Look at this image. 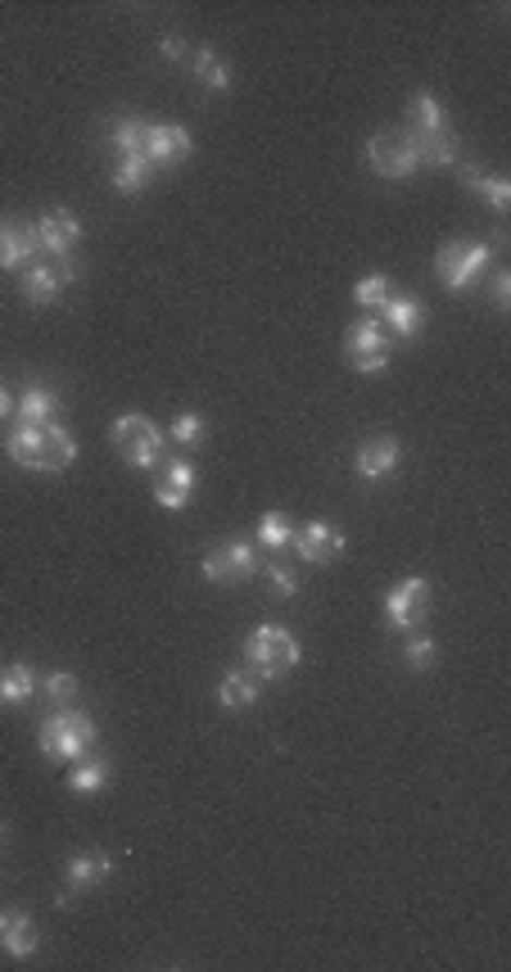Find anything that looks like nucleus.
I'll return each mask as SVG.
<instances>
[{"label":"nucleus","mask_w":511,"mask_h":972,"mask_svg":"<svg viewBox=\"0 0 511 972\" xmlns=\"http://www.w3.org/2000/svg\"><path fill=\"white\" fill-rule=\"evenodd\" d=\"M33 696H37L33 665L14 660V665H5V670H0V706H23V702H33Z\"/></svg>","instance_id":"nucleus-22"},{"label":"nucleus","mask_w":511,"mask_h":972,"mask_svg":"<svg viewBox=\"0 0 511 972\" xmlns=\"http://www.w3.org/2000/svg\"><path fill=\"white\" fill-rule=\"evenodd\" d=\"M385 616H389V624H394V629L416 633L421 624H426V616H430V584L421 580V574L394 584L385 593Z\"/></svg>","instance_id":"nucleus-9"},{"label":"nucleus","mask_w":511,"mask_h":972,"mask_svg":"<svg viewBox=\"0 0 511 972\" xmlns=\"http://www.w3.org/2000/svg\"><path fill=\"white\" fill-rule=\"evenodd\" d=\"M149 177H155V168H149L145 159H118L113 163V191L118 195H141Z\"/></svg>","instance_id":"nucleus-28"},{"label":"nucleus","mask_w":511,"mask_h":972,"mask_svg":"<svg viewBox=\"0 0 511 972\" xmlns=\"http://www.w3.org/2000/svg\"><path fill=\"white\" fill-rule=\"evenodd\" d=\"M41 245H37V227L33 222H5L0 218V267L14 271V267H27L37 263Z\"/></svg>","instance_id":"nucleus-16"},{"label":"nucleus","mask_w":511,"mask_h":972,"mask_svg":"<svg viewBox=\"0 0 511 972\" xmlns=\"http://www.w3.org/2000/svg\"><path fill=\"white\" fill-rule=\"evenodd\" d=\"M353 299L363 303V308H385V299H389V281L380 277V271H376V277H363V281L353 285Z\"/></svg>","instance_id":"nucleus-31"},{"label":"nucleus","mask_w":511,"mask_h":972,"mask_svg":"<svg viewBox=\"0 0 511 972\" xmlns=\"http://www.w3.org/2000/svg\"><path fill=\"white\" fill-rule=\"evenodd\" d=\"M489 258H494V245H485V240H453V245H443L439 254H435V271H439V281L453 290V294H462V290H471L475 285V277L489 267Z\"/></svg>","instance_id":"nucleus-5"},{"label":"nucleus","mask_w":511,"mask_h":972,"mask_svg":"<svg viewBox=\"0 0 511 972\" xmlns=\"http://www.w3.org/2000/svg\"><path fill=\"white\" fill-rule=\"evenodd\" d=\"M41 692L50 696V702H54V706H69V702H73V696H77V679H73L69 670H50V675L41 679Z\"/></svg>","instance_id":"nucleus-30"},{"label":"nucleus","mask_w":511,"mask_h":972,"mask_svg":"<svg viewBox=\"0 0 511 972\" xmlns=\"http://www.w3.org/2000/svg\"><path fill=\"white\" fill-rule=\"evenodd\" d=\"M380 313L394 326V336H403V340H416L421 326H426V308H421V299H412V294H389Z\"/></svg>","instance_id":"nucleus-19"},{"label":"nucleus","mask_w":511,"mask_h":972,"mask_svg":"<svg viewBox=\"0 0 511 972\" xmlns=\"http://www.w3.org/2000/svg\"><path fill=\"white\" fill-rule=\"evenodd\" d=\"M37 946H41L37 923L27 919L23 909H0V950L23 963V959H33V955H37Z\"/></svg>","instance_id":"nucleus-15"},{"label":"nucleus","mask_w":511,"mask_h":972,"mask_svg":"<svg viewBox=\"0 0 511 972\" xmlns=\"http://www.w3.org/2000/svg\"><path fill=\"white\" fill-rule=\"evenodd\" d=\"M0 837H5V828H0Z\"/></svg>","instance_id":"nucleus-37"},{"label":"nucleus","mask_w":511,"mask_h":972,"mask_svg":"<svg viewBox=\"0 0 511 972\" xmlns=\"http://www.w3.org/2000/svg\"><path fill=\"white\" fill-rule=\"evenodd\" d=\"M494 303H498V308H507V303H511V271H498V277H494Z\"/></svg>","instance_id":"nucleus-35"},{"label":"nucleus","mask_w":511,"mask_h":972,"mask_svg":"<svg viewBox=\"0 0 511 972\" xmlns=\"http://www.w3.org/2000/svg\"><path fill=\"white\" fill-rule=\"evenodd\" d=\"M195 149V141H191V132L182 127V123H149V132H145V159H149V168H172L177 159H186Z\"/></svg>","instance_id":"nucleus-13"},{"label":"nucleus","mask_w":511,"mask_h":972,"mask_svg":"<svg viewBox=\"0 0 511 972\" xmlns=\"http://www.w3.org/2000/svg\"><path fill=\"white\" fill-rule=\"evenodd\" d=\"M113 448L123 452V462L136 466V471H149L163 462V448H168V435L159 430L149 416L141 412H123L113 421Z\"/></svg>","instance_id":"nucleus-4"},{"label":"nucleus","mask_w":511,"mask_h":972,"mask_svg":"<svg viewBox=\"0 0 511 972\" xmlns=\"http://www.w3.org/2000/svg\"><path fill=\"white\" fill-rule=\"evenodd\" d=\"M10 412H14V399H10V389H5V385H0V421H5Z\"/></svg>","instance_id":"nucleus-36"},{"label":"nucleus","mask_w":511,"mask_h":972,"mask_svg":"<svg viewBox=\"0 0 511 972\" xmlns=\"http://www.w3.org/2000/svg\"><path fill=\"white\" fill-rule=\"evenodd\" d=\"M407 118H412V127H407V132H416V136L453 132V127H448V109H443V105L430 96V90H416L412 105H407Z\"/></svg>","instance_id":"nucleus-21"},{"label":"nucleus","mask_w":511,"mask_h":972,"mask_svg":"<svg viewBox=\"0 0 511 972\" xmlns=\"http://www.w3.org/2000/svg\"><path fill=\"white\" fill-rule=\"evenodd\" d=\"M33 227H37V245H41L54 263H73V250H77V240H82L77 212H69V208H50V212H41V222H33Z\"/></svg>","instance_id":"nucleus-11"},{"label":"nucleus","mask_w":511,"mask_h":972,"mask_svg":"<svg viewBox=\"0 0 511 972\" xmlns=\"http://www.w3.org/2000/svg\"><path fill=\"white\" fill-rule=\"evenodd\" d=\"M399 462H403V444H399L394 435L367 439L363 448L353 452V471H357V479H367V484H376V479H385V475H394Z\"/></svg>","instance_id":"nucleus-14"},{"label":"nucleus","mask_w":511,"mask_h":972,"mask_svg":"<svg viewBox=\"0 0 511 972\" xmlns=\"http://www.w3.org/2000/svg\"><path fill=\"white\" fill-rule=\"evenodd\" d=\"M168 435H172L177 444H182V448L199 444V439H204V416H199V412H182V416L172 421V430H168Z\"/></svg>","instance_id":"nucleus-32"},{"label":"nucleus","mask_w":511,"mask_h":972,"mask_svg":"<svg viewBox=\"0 0 511 972\" xmlns=\"http://www.w3.org/2000/svg\"><path fill=\"white\" fill-rule=\"evenodd\" d=\"M5 452H10L14 466L50 475V471H69L73 466L77 444H73V435L64 430V425L46 421V425H19V430L5 439Z\"/></svg>","instance_id":"nucleus-1"},{"label":"nucleus","mask_w":511,"mask_h":972,"mask_svg":"<svg viewBox=\"0 0 511 972\" xmlns=\"http://www.w3.org/2000/svg\"><path fill=\"white\" fill-rule=\"evenodd\" d=\"M159 54L168 59V64H182V59H186V41L182 37H163L159 41Z\"/></svg>","instance_id":"nucleus-34"},{"label":"nucleus","mask_w":511,"mask_h":972,"mask_svg":"<svg viewBox=\"0 0 511 972\" xmlns=\"http://www.w3.org/2000/svg\"><path fill=\"white\" fill-rule=\"evenodd\" d=\"M109 774H113V765L105 761V755H82V761H73V769H69V792L73 797H96V792H105Z\"/></svg>","instance_id":"nucleus-20"},{"label":"nucleus","mask_w":511,"mask_h":972,"mask_svg":"<svg viewBox=\"0 0 511 972\" xmlns=\"http://www.w3.org/2000/svg\"><path fill=\"white\" fill-rule=\"evenodd\" d=\"M290 538H294V521L285 511H263L258 515V543L267 552H281V548H290Z\"/></svg>","instance_id":"nucleus-27"},{"label":"nucleus","mask_w":511,"mask_h":972,"mask_svg":"<svg viewBox=\"0 0 511 972\" xmlns=\"http://www.w3.org/2000/svg\"><path fill=\"white\" fill-rule=\"evenodd\" d=\"M462 181H466L471 191L485 195V199H489L498 212H507V208H511V186H507L502 177H489L485 168H462Z\"/></svg>","instance_id":"nucleus-26"},{"label":"nucleus","mask_w":511,"mask_h":972,"mask_svg":"<svg viewBox=\"0 0 511 972\" xmlns=\"http://www.w3.org/2000/svg\"><path fill=\"white\" fill-rule=\"evenodd\" d=\"M37 746H41L46 761L73 765V761H82V755H92V746H96V719L86 715V710H59V715H50L41 724Z\"/></svg>","instance_id":"nucleus-3"},{"label":"nucleus","mask_w":511,"mask_h":972,"mask_svg":"<svg viewBox=\"0 0 511 972\" xmlns=\"http://www.w3.org/2000/svg\"><path fill=\"white\" fill-rule=\"evenodd\" d=\"M109 873H113V860L100 855V850H86V855H73V860H69L64 883H69V891H92V887L105 883Z\"/></svg>","instance_id":"nucleus-18"},{"label":"nucleus","mask_w":511,"mask_h":972,"mask_svg":"<svg viewBox=\"0 0 511 972\" xmlns=\"http://www.w3.org/2000/svg\"><path fill=\"white\" fill-rule=\"evenodd\" d=\"M435 656H439V647L430 643V637H421V633H412L403 643V660H407V670H416V675H426L435 665Z\"/></svg>","instance_id":"nucleus-29"},{"label":"nucleus","mask_w":511,"mask_h":972,"mask_svg":"<svg viewBox=\"0 0 511 972\" xmlns=\"http://www.w3.org/2000/svg\"><path fill=\"white\" fill-rule=\"evenodd\" d=\"M344 353H349V362H353V372H363V376L385 372V367H389V357H394V349H389V336H385V326H380L376 317H357V321L349 326Z\"/></svg>","instance_id":"nucleus-7"},{"label":"nucleus","mask_w":511,"mask_h":972,"mask_svg":"<svg viewBox=\"0 0 511 972\" xmlns=\"http://www.w3.org/2000/svg\"><path fill=\"white\" fill-rule=\"evenodd\" d=\"M82 271L73 263H27L23 271V299L37 303V308H50V303L59 299V290H64L69 281H77Z\"/></svg>","instance_id":"nucleus-12"},{"label":"nucleus","mask_w":511,"mask_h":972,"mask_svg":"<svg viewBox=\"0 0 511 972\" xmlns=\"http://www.w3.org/2000/svg\"><path fill=\"white\" fill-rule=\"evenodd\" d=\"M191 498H195V466L186 458H177V462H168L163 479L155 484V502L163 511H182Z\"/></svg>","instance_id":"nucleus-17"},{"label":"nucleus","mask_w":511,"mask_h":972,"mask_svg":"<svg viewBox=\"0 0 511 972\" xmlns=\"http://www.w3.org/2000/svg\"><path fill=\"white\" fill-rule=\"evenodd\" d=\"M54 412H59L54 389H46V385H27L23 389V399H19V425H46V421H54Z\"/></svg>","instance_id":"nucleus-25"},{"label":"nucleus","mask_w":511,"mask_h":972,"mask_svg":"<svg viewBox=\"0 0 511 972\" xmlns=\"http://www.w3.org/2000/svg\"><path fill=\"white\" fill-rule=\"evenodd\" d=\"M263 574H267V584L277 588V597H294V593H299V580H294V574H290L281 561H267Z\"/></svg>","instance_id":"nucleus-33"},{"label":"nucleus","mask_w":511,"mask_h":972,"mask_svg":"<svg viewBox=\"0 0 511 972\" xmlns=\"http://www.w3.org/2000/svg\"><path fill=\"white\" fill-rule=\"evenodd\" d=\"M245 660L258 683H272V679H285L290 670H299V660H304V647H299V637L281 624H258L250 637H245Z\"/></svg>","instance_id":"nucleus-2"},{"label":"nucleus","mask_w":511,"mask_h":972,"mask_svg":"<svg viewBox=\"0 0 511 972\" xmlns=\"http://www.w3.org/2000/svg\"><path fill=\"white\" fill-rule=\"evenodd\" d=\"M367 163H372V172H380L389 181H403V177L421 172V149H416L412 132H376L367 141Z\"/></svg>","instance_id":"nucleus-6"},{"label":"nucleus","mask_w":511,"mask_h":972,"mask_svg":"<svg viewBox=\"0 0 511 972\" xmlns=\"http://www.w3.org/2000/svg\"><path fill=\"white\" fill-rule=\"evenodd\" d=\"M290 543H294V552L304 557L308 566H330V561L344 557V530L336 521H308V525H299Z\"/></svg>","instance_id":"nucleus-10"},{"label":"nucleus","mask_w":511,"mask_h":972,"mask_svg":"<svg viewBox=\"0 0 511 972\" xmlns=\"http://www.w3.org/2000/svg\"><path fill=\"white\" fill-rule=\"evenodd\" d=\"M258 702V679L250 670H231L218 683V706L222 710H250Z\"/></svg>","instance_id":"nucleus-23"},{"label":"nucleus","mask_w":511,"mask_h":972,"mask_svg":"<svg viewBox=\"0 0 511 972\" xmlns=\"http://www.w3.org/2000/svg\"><path fill=\"white\" fill-rule=\"evenodd\" d=\"M191 69H195V77H199L208 90H218V96H227V90H231V69H227V59H222L214 46H199V50L191 54Z\"/></svg>","instance_id":"nucleus-24"},{"label":"nucleus","mask_w":511,"mask_h":972,"mask_svg":"<svg viewBox=\"0 0 511 972\" xmlns=\"http://www.w3.org/2000/svg\"><path fill=\"white\" fill-rule=\"evenodd\" d=\"M199 570L208 584H240V580H250V574H258V548L250 538H231L222 548H208Z\"/></svg>","instance_id":"nucleus-8"}]
</instances>
